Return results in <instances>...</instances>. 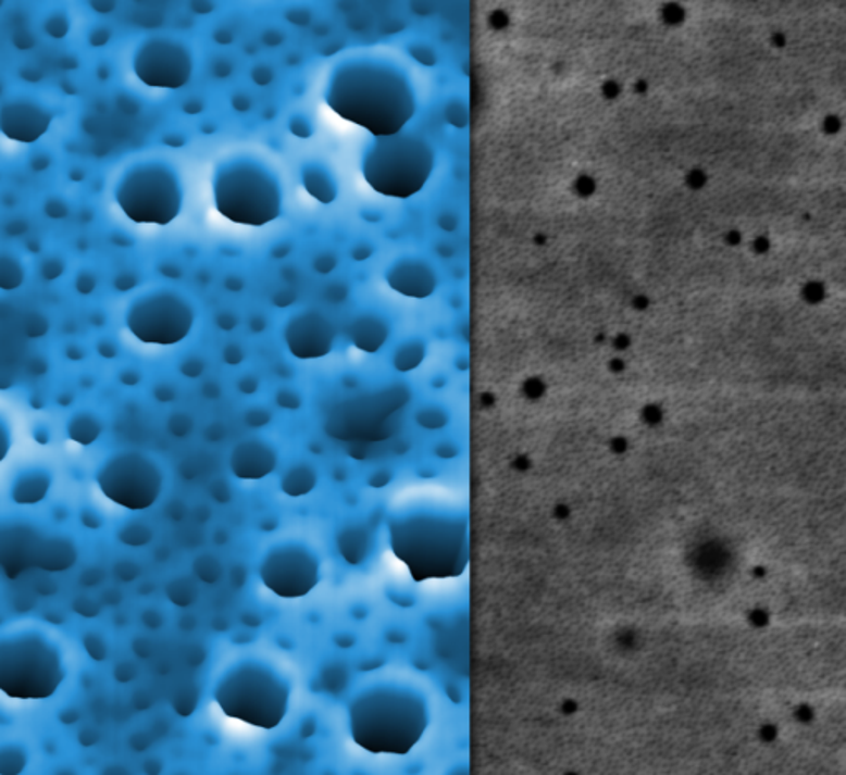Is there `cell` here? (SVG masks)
Returning a JSON list of instances; mask_svg holds the SVG:
<instances>
[{
  "instance_id": "obj_1",
  "label": "cell",
  "mask_w": 846,
  "mask_h": 775,
  "mask_svg": "<svg viewBox=\"0 0 846 775\" xmlns=\"http://www.w3.org/2000/svg\"><path fill=\"white\" fill-rule=\"evenodd\" d=\"M327 107L371 133L386 138L403 132L416 111L412 79L386 60L352 59L339 63L327 79Z\"/></svg>"
},
{
  "instance_id": "obj_2",
  "label": "cell",
  "mask_w": 846,
  "mask_h": 775,
  "mask_svg": "<svg viewBox=\"0 0 846 775\" xmlns=\"http://www.w3.org/2000/svg\"><path fill=\"white\" fill-rule=\"evenodd\" d=\"M352 741L371 754H409L431 724L427 698L412 686L381 683L352 698L348 708Z\"/></svg>"
},
{
  "instance_id": "obj_3",
  "label": "cell",
  "mask_w": 846,
  "mask_h": 775,
  "mask_svg": "<svg viewBox=\"0 0 846 775\" xmlns=\"http://www.w3.org/2000/svg\"><path fill=\"white\" fill-rule=\"evenodd\" d=\"M389 542L415 583L461 576L469 562V524L437 510H412L389 521Z\"/></svg>"
},
{
  "instance_id": "obj_4",
  "label": "cell",
  "mask_w": 846,
  "mask_h": 775,
  "mask_svg": "<svg viewBox=\"0 0 846 775\" xmlns=\"http://www.w3.org/2000/svg\"><path fill=\"white\" fill-rule=\"evenodd\" d=\"M66 660L55 638L38 628L0 635V692L12 700L55 697L65 682Z\"/></svg>"
},
{
  "instance_id": "obj_5",
  "label": "cell",
  "mask_w": 846,
  "mask_h": 775,
  "mask_svg": "<svg viewBox=\"0 0 846 775\" xmlns=\"http://www.w3.org/2000/svg\"><path fill=\"white\" fill-rule=\"evenodd\" d=\"M288 679L260 660H241L219 678L214 700L225 716L260 729H275L288 714Z\"/></svg>"
},
{
  "instance_id": "obj_6",
  "label": "cell",
  "mask_w": 846,
  "mask_h": 775,
  "mask_svg": "<svg viewBox=\"0 0 846 775\" xmlns=\"http://www.w3.org/2000/svg\"><path fill=\"white\" fill-rule=\"evenodd\" d=\"M212 190L215 209L234 224L263 227L282 215V183L257 159L240 155L219 164Z\"/></svg>"
},
{
  "instance_id": "obj_7",
  "label": "cell",
  "mask_w": 846,
  "mask_h": 775,
  "mask_svg": "<svg viewBox=\"0 0 846 775\" xmlns=\"http://www.w3.org/2000/svg\"><path fill=\"white\" fill-rule=\"evenodd\" d=\"M435 167V151L423 138L397 133L372 138L362 152L361 173L365 183L394 199H409L425 187Z\"/></svg>"
},
{
  "instance_id": "obj_8",
  "label": "cell",
  "mask_w": 846,
  "mask_h": 775,
  "mask_svg": "<svg viewBox=\"0 0 846 775\" xmlns=\"http://www.w3.org/2000/svg\"><path fill=\"white\" fill-rule=\"evenodd\" d=\"M114 202L135 224L164 227L183 212V179L169 162H138L114 186Z\"/></svg>"
},
{
  "instance_id": "obj_9",
  "label": "cell",
  "mask_w": 846,
  "mask_h": 775,
  "mask_svg": "<svg viewBox=\"0 0 846 775\" xmlns=\"http://www.w3.org/2000/svg\"><path fill=\"white\" fill-rule=\"evenodd\" d=\"M95 483L107 500L129 511L154 507L164 488L161 466L141 452L111 453L98 465Z\"/></svg>"
},
{
  "instance_id": "obj_10",
  "label": "cell",
  "mask_w": 846,
  "mask_h": 775,
  "mask_svg": "<svg viewBox=\"0 0 846 775\" xmlns=\"http://www.w3.org/2000/svg\"><path fill=\"white\" fill-rule=\"evenodd\" d=\"M196 310L174 290H152L135 298L124 314V324L145 345L174 346L192 332Z\"/></svg>"
},
{
  "instance_id": "obj_11",
  "label": "cell",
  "mask_w": 846,
  "mask_h": 775,
  "mask_svg": "<svg viewBox=\"0 0 846 775\" xmlns=\"http://www.w3.org/2000/svg\"><path fill=\"white\" fill-rule=\"evenodd\" d=\"M259 574L263 586L276 596L300 599L320 584L321 561L316 552L303 542H282L263 555Z\"/></svg>"
},
{
  "instance_id": "obj_12",
  "label": "cell",
  "mask_w": 846,
  "mask_h": 775,
  "mask_svg": "<svg viewBox=\"0 0 846 775\" xmlns=\"http://www.w3.org/2000/svg\"><path fill=\"white\" fill-rule=\"evenodd\" d=\"M133 72L146 87L179 90L192 78V52L174 38H148L133 55Z\"/></svg>"
},
{
  "instance_id": "obj_13",
  "label": "cell",
  "mask_w": 846,
  "mask_h": 775,
  "mask_svg": "<svg viewBox=\"0 0 846 775\" xmlns=\"http://www.w3.org/2000/svg\"><path fill=\"white\" fill-rule=\"evenodd\" d=\"M286 346L295 358L320 359L329 354L336 341V328L324 314L303 311L289 317L285 332Z\"/></svg>"
},
{
  "instance_id": "obj_14",
  "label": "cell",
  "mask_w": 846,
  "mask_h": 775,
  "mask_svg": "<svg viewBox=\"0 0 846 775\" xmlns=\"http://www.w3.org/2000/svg\"><path fill=\"white\" fill-rule=\"evenodd\" d=\"M52 121V111L37 101L12 100L0 107V133L21 145H32L43 138Z\"/></svg>"
},
{
  "instance_id": "obj_15",
  "label": "cell",
  "mask_w": 846,
  "mask_h": 775,
  "mask_svg": "<svg viewBox=\"0 0 846 775\" xmlns=\"http://www.w3.org/2000/svg\"><path fill=\"white\" fill-rule=\"evenodd\" d=\"M386 282L402 297L423 300L434 295L438 278L434 266L425 260L400 257L387 266Z\"/></svg>"
},
{
  "instance_id": "obj_16",
  "label": "cell",
  "mask_w": 846,
  "mask_h": 775,
  "mask_svg": "<svg viewBox=\"0 0 846 775\" xmlns=\"http://www.w3.org/2000/svg\"><path fill=\"white\" fill-rule=\"evenodd\" d=\"M278 463L275 448L263 440H247L238 443L231 455V470L240 479H262L269 476Z\"/></svg>"
},
{
  "instance_id": "obj_17",
  "label": "cell",
  "mask_w": 846,
  "mask_h": 775,
  "mask_svg": "<svg viewBox=\"0 0 846 775\" xmlns=\"http://www.w3.org/2000/svg\"><path fill=\"white\" fill-rule=\"evenodd\" d=\"M52 486V470L40 465L27 466L12 478L9 497L17 504H37L49 497Z\"/></svg>"
},
{
  "instance_id": "obj_18",
  "label": "cell",
  "mask_w": 846,
  "mask_h": 775,
  "mask_svg": "<svg viewBox=\"0 0 846 775\" xmlns=\"http://www.w3.org/2000/svg\"><path fill=\"white\" fill-rule=\"evenodd\" d=\"M389 321L381 314L362 313L349 326V339L361 351L377 352L389 338Z\"/></svg>"
},
{
  "instance_id": "obj_19",
  "label": "cell",
  "mask_w": 846,
  "mask_h": 775,
  "mask_svg": "<svg viewBox=\"0 0 846 775\" xmlns=\"http://www.w3.org/2000/svg\"><path fill=\"white\" fill-rule=\"evenodd\" d=\"M76 558H78V551L70 539L60 538V536L41 538L35 565L43 571H50V573H62L75 564Z\"/></svg>"
},
{
  "instance_id": "obj_20",
  "label": "cell",
  "mask_w": 846,
  "mask_h": 775,
  "mask_svg": "<svg viewBox=\"0 0 846 775\" xmlns=\"http://www.w3.org/2000/svg\"><path fill=\"white\" fill-rule=\"evenodd\" d=\"M301 183L307 192L324 205L333 203L339 193L336 177L320 162H307L301 167Z\"/></svg>"
},
{
  "instance_id": "obj_21",
  "label": "cell",
  "mask_w": 846,
  "mask_h": 775,
  "mask_svg": "<svg viewBox=\"0 0 846 775\" xmlns=\"http://www.w3.org/2000/svg\"><path fill=\"white\" fill-rule=\"evenodd\" d=\"M66 437L82 447H90L100 438L103 422L94 412L82 411L73 414L65 425Z\"/></svg>"
},
{
  "instance_id": "obj_22",
  "label": "cell",
  "mask_w": 846,
  "mask_h": 775,
  "mask_svg": "<svg viewBox=\"0 0 846 775\" xmlns=\"http://www.w3.org/2000/svg\"><path fill=\"white\" fill-rule=\"evenodd\" d=\"M318 483V475L313 466L300 463L289 468L282 478V491L288 497H304L313 491Z\"/></svg>"
},
{
  "instance_id": "obj_23",
  "label": "cell",
  "mask_w": 846,
  "mask_h": 775,
  "mask_svg": "<svg viewBox=\"0 0 846 775\" xmlns=\"http://www.w3.org/2000/svg\"><path fill=\"white\" fill-rule=\"evenodd\" d=\"M339 549L349 564H359V562L364 561L369 549H371L368 533L362 527H348L339 536Z\"/></svg>"
},
{
  "instance_id": "obj_24",
  "label": "cell",
  "mask_w": 846,
  "mask_h": 775,
  "mask_svg": "<svg viewBox=\"0 0 846 775\" xmlns=\"http://www.w3.org/2000/svg\"><path fill=\"white\" fill-rule=\"evenodd\" d=\"M427 355V345L420 338L407 339L394 352V367L399 373L416 370Z\"/></svg>"
},
{
  "instance_id": "obj_25",
  "label": "cell",
  "mask_w": 846,
  "mask_h": 775,
  "mask_svg": "<svg viewBox=\"0 0 846 775\" xmlns=\"http://www.w3.org/2000/svg\"><path fill=\"white\" fill-rule=\"evenodd\" d=\"M28 765V751L17 742H5L0 746V774H21Z\"/></svg>"
},
{
  "instance_id": "obj_26",
  "label": "cell",
  "mask_w": 846,
  "mask_h": 775,
  "mask_svg": "<svg viewBox=\"0 0 846 775\" xmlns=\"http://www.w3.org/2000/svg\"><path fill=\"white\" fill-rule=\"evenodd\" d=\"M25 282V268L14 255H0V290L14 291Z\"/></svg>"
},
{
  "instance_id": "obj_27",
  "label": "cell",
  "mask_w": 846,
  "mask_h": 775,
  "mask_svg": "<svg viewBox=\"0 0 846 775\" xmlns=\"http://www.w3.org/2000/svg\"><path fill=\"white\" fill-rule=\"evenodd\" d=\"M152 535L148 527L141 526V524H128L124 526L120 532V539L124 545L128 546H145L151 541Z\"/></svg>"
},
{
  "instance_id": "obj_28",
  "label": "cell",
  "mask_w": 846,
  "mask_h": 775,
  "mask_svg": "<svg viewBox=\"0 0 846 775\" xmlns=\"http://www.w3.org/2000/svg\"><path fill=\"white\" fill-rule=\"evenodd\" d=\"M14 445V428L4 414H0V463L8 459Z\"/></svg>"
},
{
  "instance_id": "obj_29",
  "label": "cell",
  "mask_w": 846,
  "mask_h": 775,
  "mask_svg": "<svg viewBox=\"0 0 846 775\" xmlns=\"http://www.w3.org/2000/svg\"><path fill=\"white\" fill-rule=\"evenodd\" d=\"M445 418L447 417H445L444 412L438 411L435 407H431V409L420 412L419 424L422 427L428 428V430H437L441 424H445Z\"/></svg>"
},
{
  "instance_id": "obj_30",
  "label": "cell",
  "mask_w": 846,
  "mask_h": 775,
  "mask_svg": "<svg viewBox=\"0 0 846 775\" xmlns=\"http://www.w3.org/2000/svg\"><path fill=\"white\" fill-rule=\"evenodd\" d=\"M289 132H291L293 136H296V138L308 139L313 136L314 129L308 117L296 114V116L289 121Z\"/></svg>"
},
{
  "instance_id": "obj_31",
  "label": "cell",
  "mask_w": 846,
  "mask_h": 775,
  "mask_svg": "<svg viewBox=\"0 0 846 775\" xmlns=\"http://www.w3.org/2000/svg\"><path fill=\"white\" fill-rule=\"evenodd\" d=\"M46 28L52 37L62 38L69 34V21L65 17H57L55 15V17L50 18Z\"/></svg>"
},
{
  "instance_id": "obj_32",
  "label": "cell",
  "mask_w": 846,
  "mask_h": 775,
  "mask_svg": "<svg viewBox=\"0 0 846 775\" xmlns=\"http://www.w3.org/2000/svg\"><path fill=\"white\" fill-rule=\"evenodd\" d=\"M278 402L279 405L288 407V409H296V407H300V397L296 396L293 390H282L278 396Z\"/></svg>"
},
{
  "instance_id": "obj_33",
  "label": "cell",
  "mask_w": 846,
  "mask_h": 775,
  "mask_svg": "<svg viewBox=\"0 0 846 775\" xmlns=\"http://www.w3.org/2000/svg\"><path fill=\"white\" fill-rule=\"evenodd\" d=\"M334 266H336V259L331 255L318 257L316 262H314V268L318 273L333 272Z\"/></svg>"
},
{
  "instance_id": "obj_34",
  "label": "cell",
  "mask_w": 846,
  "mask_h": 775,
  "mask_svg": "<svg viewBox=\"0 0 846 775\" xmlns=\"http://www.w3.org/2000/svg\"><path fill=\"white\" fill-rule=\"evenodd\" d=\"M372 253H374V249H372L371 245L359 243L358 247H354V250H352V259L362 262V260H368Z\"/></svg>"
},
{
  "instance_id": "obj_35",
  "label": "cell",
  "mask_w": 846,
  "mask_h": 775,
  "mask_svg": "<svg viewBox=\"0 0 846 775\" xmlns=\"http://www.w3.org/2000/svg\"><path fill=\"white\" fill-rule=\"evenodd\" d=\"M241 359H244V352L237 346H228L225 349V361H227V364H240Z\"/></svg>"
},
{
  "instance_id": "obj_36",
  "label": "cell",
  "mask_w": 846,
  "mask_h": 775,
  "mask_svg": "<svg viewBox=\"0 0 846 775\" xmlns=\"http://www.w3.org/2000/svg\"><path fill=\"white\" fill-rule=\"evenodd\" d=\"M241 392H256L257 387H259V384H257V380L253 379V377H247V379L244 380V383L240 384Z\"/></svg>"
}]
</instances>
